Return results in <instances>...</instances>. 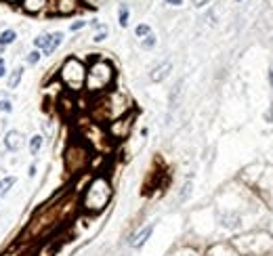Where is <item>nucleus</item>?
I'll return each instance as SVG.
<instances>
[{
  "instance_id": "obj_1",
  "label": "nucleus",
  "mask_w": 273,
  "mask_h": 256,
  "mask_svg": "<svg viewBox=\"0 0 273 256\" xmlns=\"http://www.w3.org/2000/svg\"><path fill=\"white\" fill-rule=\"evenodd\" d=\"M111 200V185L105 176H95L88 183L82 197V208L86 212H101Z\"/></svg>"
},
{
  "instance_id": "obj_2",
  "label": "nucleus",
  "mask_w": 273,
  "mask_h": 256,
  "mask_svg": "<svg viewBox=\"0 0 273 256\" xmlns=\"http://www.w3.org/2000/svg\"><path fill=\"white\" fill-rule=\"evenodd\" d=\"M111 82H114V67H111V63L99 59L86 69V82H84V86H86L88 92H101Z\"/></svg>"
},
{
  "instance_id": "obj_3",
  "label": "nucleus",
  "mask_w": 273,
  "mask_h": 256,
  "mask_svg": "<svg viewBox=\"0 0 273 256\" xmlns=\"http://www.w3.org/2000/svg\"><path fill=\"white\" fill-rule=\"evenodd\" d=\"M59 78L69 90L78 92V90H82L84 82H86V67H84V63L80 59L69 57V59H65V63L61 65Z\"/></svg>"
},
{
  "instance_id": "obj_4",
  "label": "nucleus",
  "mask_w": 273,
  "mask_h": 256,
  "mask_svg": "<svg viewBox=\"0 0 273 256\" xmlns=\"http://www.w3.org/2000/svg\"><path fill=\"white\" fill-rule=\"evenodd\" d=\"M86 162H88V153L82 145H72L65 151V168L69 172H78L80 168L86 166Z\"/></svg>"
},
{
  "instance_id": "obj_5",
  "label": "nucleus",
  "mask_w": 273,
  "mask_h": 256,
  "mask_svg": "<svg viewBox=\"0 0 273 256\" xmlns=\"http://www.w3.org/2000/svg\"><path fill=\"white\" fill-rule=\"evenodd\" d=\"M63 42V34L61 32H53V34H42L34 40L36 48H42V55H53Z\"/></svg>"
},
{
  "instance_id": "obj_6",
  "label": "nucleus",
  "mask_w": 273,
  "mask_h": 256,
  "mask_svg": "<svg viewBox=\"0 0 273 256\" xmlns=\"http://www.w3.org/2000/svg\"><path fill=\"white\" fill-rule=\"evenodd\" d=\"M23 143H25V137L19 130H9L4 134V147L9 149V151H19V149L23 147Z\"/></svg>"
},
{
  "instance_id": "obj_7",
  "label": "nucleus",
  "mask_w": 273,
  "mask_h": 256,
  "mask_svg": "<svg viewBox=\"0 0 273 256\" xmlns=\"http://www.w3.org/2000/svg\"><path fill=\"white\" fill-rule=\"evenodd\" d=\"M151 233H153V225H147L145 229H141V231H139L135 237L130 239V246H132V248H141V246L145 244V241L151 237Z\"/></svg>"
},
{
  "instance_id": "obj_8",
  "label": "nucleus",
  "mask_w": 273,
  "mask_h": 256,
  "mask_svg": "<svg viewBox=\"0 0 273 256\" xmlns=\"http://www.w3.org/2000/svg\"><path fill=\"white\" fill-rule=\"evenodd\" d=\"M170 69H172V63H170V61H164L162 65H158V67L151 72V82H162L164 78L168 76V72H170Z\"/></svg>"
},
{
  "instance_id": "obj_9",
  "label": "nucleus",
  "mask_w": 273,
  "mask_h": 256,
  "mask_svg": "<svg viewBox=\"0 0 273 256\" xmlns=\"http://www.w3.org/2000/svg\"><path fill=\"white\" fill-rule=\"evenodd\" d=\"M23 2V9L27 11V13H38V11H42L44 6L48 4V0H21Z\"/></svg>"
},
{
  "instance_id": "obj_10",
  "label": "nucleus",
  "mask_w": 273,
  "mask_h": 256,
  "mask_svg": "<svg viewBox=\"0 0 273 256\" xmlns=\"http://www.w3.org/2000/svg\"><path fill=\"white\" fill-rule=\"evenodd\" d=\"M76 4L78 0H57V11L61 15H69L72 11H76Z\"/></svg>"
},
{
  "instance_id": "obj_11",
  "label": "nucleus",
  "mask_w": 273,
  "mask_h": 256,
  "mask_svg": "<svg viewBox=\"0 0 273 256\" xmlns=\"http://www.w3.org/2000/svg\"><path fill=\"white\" fill-rule=\"evenodd\" d=\"M21 76H23V67H15L11 72V76H9V80H6V88H17L19 86V82H21Z\"/></svg>"
},
{
  "instance_id": "obj_12",
  "label": "nucleus",
  "mask_w": 273,
  "mask_h": 256,
  "mask_svg": "<svg viewBox=\"0 0 273 256\" xmlns=\"http://www.w3.org/2000/svg\"><path fill=\"white\" fill-rule=\"evenodd\" d=\"M15 183H17V179H15V176H4V179L0 181V197H4L6 193H9V191H11V187H13V185H15Z\"/></svg>"
},
{
  "instance_id": "obj_13",
  "label": "nucleus",
  "mask_w": 273,
  "mask_h": 256,
  "mask_svg": "<svg viewBox=\"0 0 273 256\" xmlns=\"http://www.w3.org/2000/svg\"><path fill=\"white\" fill-rule=\"evenodd\" d=\"M17 38V32L15 30H4L0 34V46H6V44H13Z\"/></svg>"
},
{
  "instance_id": "obj_14",
  "label": "nucleus",
  "mask_w": 273,
  "mask_h": 256,
  "mask_svg": "<svg viewBox=\"0 0 273 256\" xmlns=\"http://www.w3.org/2000/svg\"><path fill=\"white\" fill-rule=\"evenodd\" d=\"M42 134H34V137L30 139V153L32 155H38V151H40V147H42Z\"/></svg>"
},
{
  "instance_id": "obj_15",
  "label": "nucleus",
  "mask_w": 273,
  "mask_h": 256,
  "mask_svg": "<svg viewBox=\"0 0 273 256\" xmlns=\"http://www.w3.org/2000/svg\"><path fill=\"white\" fill-rule=\"evenodd\" d=\"M135 34H137V36L139 38H147V36H149V34H151V27L149 25H147V23H141V25H137V30H135Z\"/></svg>"
},
{
  "instance_id": "obj_16",
  "label": "nucleus",
  "mask_w": 273,
  "mask_h": 256,
  "mask_svg": "<svg viewBox=\"0 0 273 256\" xmlns=\"http://www.w3.org/2000/svg\"><path fill=\"white\" fill-rule=\"evenodd\" d=\"M40 57H42V53H40V51H32V53H27V63H30V65H36V63L40 61Z\"/></svg>"
},
{
  "instance_id": "obj_17",
  "label": "nucleus",
  "mask_w": 273,
  "mask_h": 256,
  "mask_svg": "<svg viewBox=\"0 0 273 256\" xmlns=\"http://www.w3.org/2000/svg\"><path fill=\"white\" fill-rule=\"evenodd\" d=\"M120 25L122 27L128 25V9H126V6H122V9H120Z\"/></svg>"
},
{
  "instance_id": "obj_18",
  "label": "nucleus",
  "mask_w": 273,
  "mask_h": 256,
  "mask_svg": "<svg viewBox=\"0 0 273 256\" xmlns=\"http://www.w3.org/2000/svg\"><path fill=\"white\" fill-rule=\"evenodd\" d=\"M0 111H6V113H11V111H13V105H11V101H0Z\"/></svg>"
},
{
  "instance_id": "obj_19",
  "label": "nucleus",
  "mask_w": 273,
  "mask_h": 256,
  "mask_svg": "<svg viewBox=\"0 0 273 256\" xmlns=\"http://www.w3.org/2000/svg\"><path fill=\"white\" fill-rule=\"evenodd\" d=\"M153 44H156V38H153V34H149V36H147V40L143 42V46L145 48H151Z\"/></svg>"
},
{
  "instance_id": "obj_20",
  "label": "nucleus",
  "mask_w": 273,
  "mask_h": 256,
  "mask_svg": "<svg viewBox=\"0 0 273 256\" xmlns=\"http://www.w3.org/2000/svg\"><path fill=\"white\" fill-rule=\"evenodd\" d=\"M86 25V21H76V23H72V30L76 32V30H80V27H84Z\"/></svg>"
},
{
  "instance_id": "obj_21",
  "label": "nucleus",
  "mask_w": 273,
  "mask_h": 256,
  "mask_svg": "<svg viewBox=\"0 0 273 256\" xmlns=\"http://www.w3.org/2000/svg\"><path fill=\"white\" fill-rule=\"evenodd\" d=\"M105 34H107V32H105V27H103V30H101V32H99V34H97V36H95V40H97V42H101V40L105 38Z\"/></svg>"
},
{
  "instance_id": "obj_22",
  "label": "nucleus",
  "mask_w": 273,
  "mask_h": 256,
  "mask_svg": "<svg viewBox=\"0 0 273 256\" xmlns=\"http://www.w3.org/2000/svg\"><path fill=\"white\" fill-rule=\"evenodd\" d=\"M164 2L172 4V6H179V4H183V0H164Z\"/></svg>"
},
{
  "instance_id": "obj_23",
  "label": "nucleus",
  "mask_w": 273,
  "mask_h": 256,
  "mask_svg": "<svg viewBox=\"0 0 273 256\" xmlns=\"http://www.w3.org/2000/svg\"><path fill=\"white\" fill-rule=\"evenodd\" d=\"M4 72H6V67H4V59H0V78L4 76Z\"/></svg>"
},
{
  "instance_id": "obj_24",
  "label": "nucleus",
  "mask_w": 273,
  "mask_h": 256,
  "mask_svg": "<svg viewBox=\"0 0 273 256\" xmlns=\"http://www.w3.org/2000/svg\"><path fill=\"white\" fill-rule=\"evenodd\" d=\"M191 2H193L195 6H202V4H206V2H208V0H191Z\"/></svg>"
},
{
  "instance_id": "obj_25",
  "label": "nucleus",
  "mask_w": 273,
  "mask_h": 256,
  "mask_svg": "<svg viewBox=\"0 0 273 256\" xmlns=\"http://www.w3.org/2000/svg\"><path fill=\"white\" fill-rule=\"evenodd\" d=\"M269 82H271V86H273V69L269 72Z\"/></svg>"
},
{
  "instance_id": "obj_26",
  "label": "nucleus",
  "mask_w": 273,
  "mask_h": 256,
  "mask_svg": "<svg viewBox=\"0 0 273 256\" xmlns=\"http://www.w3.org/2000/svg\"><path fill=\"white\" fill-rule=\"evenodd\" d=\"M2 2H17V0H2Z\"/></svg>"
},
{
  "instance_id": "obj_27",
  "label": "nucleus",
  "mask_w": 273,
  "mask_h": 256,
  "mask_svg": "<svg viewBox=\"0 0 273 256\" xmlns=\"http://www.w3.org/2000/svg\"><path fill=\"white\" fill-rule=\"evenodd\" d=\"M237 2H242V0H237Z\"/></svg>"
}]
</instances>
